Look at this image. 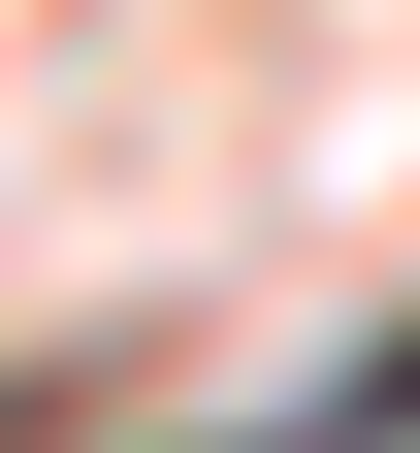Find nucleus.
<instances>
[{
  "label": "nucleus",
  "instance_id": "f257e3e1",
  "mask_svg": "<svg viewBox=\"0 0 420 453\" xmlns=\"http://www.w3.org/2000/svg\"><path fill=\"white\" fill-rule=\"evenodd\" d=\"M324 421H420V324H388V357H355V388H324Z\"/></svg>",
  "mask_w": 420,
  "mask_h": 453
}]
</instances>
